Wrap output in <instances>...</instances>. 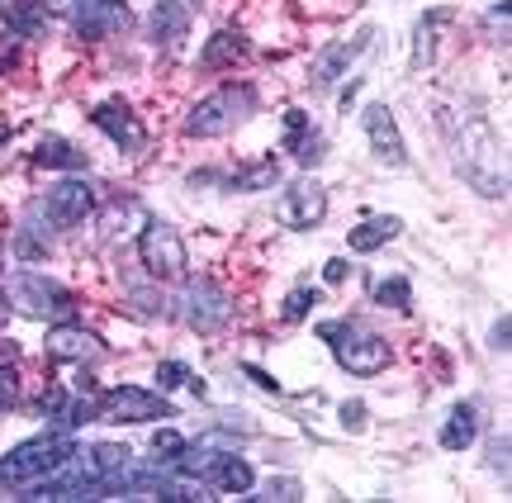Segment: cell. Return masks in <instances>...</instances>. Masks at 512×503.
<instances>
[{"label":"cell","instance_id":"cell-27","mask_svg":"<svg viewBox=\"0 0 512 503\" xmlns=\"http://www.w3.org/2000/svg\"><path fill=\"white\" fill-rule=\"evenodd\" d=\"M67 409H72V399H67V390H62V385H48V390H43V399H38V413H43V418H53L62 432H72V428H67Z\"/></svg>","mask_w":512,"mask_h":503},{"label":"cell","instance_id":"cell-13","mask_svg":"<svg viewBox=\"0 0 512 503\" xmlns=\"http://www.w3.org/2000/svg\"><path fill=\"white\" fill-rule=\"evenodd\" d=\"M361 124H366V138H370V152L380 157L384 167H408V148H403V133H399V119L389 105H366L361 110Z\"/></svg>","mask_w":512,"mask_h":503},{"label":"cell","instance_id":"cell-4","mask_svg":"<svg viewBox=\"0 0 512 503\" xmlns=\"http://www.w3.org/2000/svg\"><path fill=\"white\" fill-rule=\"evenodd\" d=\"M5 304L24 318H38V323L76 318V295L67 285H57L53 276H43V271H15L5 280Z\"/></svg>","mask_w":512,"mask_h":503},{"label":"cell","instance_id":"cell-36","mask_svg":"<svg viewBox=\"0 0 512 503\" xmlns=\"http://www.w3.org/2000/svg\"><path fill=\"white\" fill-rule=\"evenodd\" d=\"M508 337H512V323H508V314H503L494 323V333H489V347H494V352H508Z\"/></svg>","mask_w":512,"mask_h":503},{"label":"cell","instance_id":"cell-22","mask_svg":"<svg viewBox=\"0 0 512 503\" xmlns=\"http://www.w3.org/2000/svg\"><path fill=\"white\" fill-rule=\"evenodd\" d=\"M34 162H38V167H53V171H86V152L72 148L67 138L48 133V138L34 148Z\"/></svg>","mask_w":512,"mask_h":503},{"label":"cell","instance_id":"cell-26","mask_svg":"<svg viewBox=\"0 0 512 503\" xmlns=\"http://www.w3.org/2000/svg\"><path fill=\"white\" fill-rule=\"evenodd\" d=\"M375 304H380V309H394V314H408V309H413V285L403 276L380 280V285H375Z\"/></svg>","mask_w":512,"mask_h":503},{"label":"cell","instance_id":"cell-31","mask_svg":"<svg viewBox=\"0 0 512 503\" xmlns=\"http://www.w3.org/2000/svg\"><path fill=\"white\" fill-rule=\"evenodd\" d=\"M185 380H190V366H185V361H162V366H157V385H162V390H176Z\"/></svg>","mask_w":512,"mask_h":503},{"label":"cell","instance_id":"cell-18","mask_svg":"<svg viewBox=\"0 0 512 503\" xmlns=\"http://www.w3.org/2000/svg\"><path fill=\"white\" fill-rule=\"evenodd\" d=\"M285 152L299 157V167H313L323 157V133L313 129L304 110H285Z\"/></svg>","mask_w":512,"mask_h":503},{"label":"cell","instance_id":"cell-17","mask_svg":"<svg viewBox=\"0 0 512 503\" xmlns=\"http://www.w3.org/2000/svg\"><path fill=\"white\" fill-rule=\"evenodd\" d=\"M247 57H252L247 34H238V29H219V34L204 43L200 67L204 72H228V67H238V62H247Z\"/></svg>","mask_w":512,"mask_h":503},{"label":"cell","instance_id":"cell-10","mask_svg":"<svg viewBox=\"0 0 512 503\" xmlns=\"http://www.w3.org/2000/svg\"><path fill=\"white\" fill-rule=\"evenodd\" d=\"M38 205H43V214H48L53 228H76V224H86V214L95 209V190L86 186V181L67 176V181H57Z\"/></svg>","mask_w":512,"mask_h":503},{"label":"cell","instance_id":"cell-19","mask_svg":"<svg viewBox=\"0 0 512 503\" xmlns=\"http://www.w3.org/2000/svg\"><path fill=\"white\" fill-rule=\"evenodd\" d=\"M403 233V224L394 219V214H370V219H361V224L347 233L351 252H380L384 243H394Z\"/></svg>","mask_w":512,"mask_h":503},{"label":"cell","instance_id":"cell-42","mask_svg":"<svg viewBox=\"0 0 512 503\" xmlns=\"http://www.w3.org/2000/svg\"><path fill=\"white\" fill-rule=\"evenodd\" d=\"M185 5H200V0H185Z\"/></svg>","mask_w":512,"mask_h":503},{"label":"cell","instance_id":"cell-12","mask_svg":"<svg viewBox=\"0 0 512 503\" xmlns=\"http://www.w3.org/2000/svg\"><path fill=\"white\" fill-rule=\"evenodd\" d=\"M91 124L100 133H110V143L119 152H143V143H147V133H143V119L133 114V105H124V100H100L91 110Z\"/></svg>","mask_w":512,"mask_h":503},{"label":"cell","instance_id":"cell-35","mask_svg":"<svg viewBox=\"0 0 512 503\" xmlns=\"http://www.w3.org/2000/svg\"><path fill=\"white\" fill-rule=\"evenodd\" d=\"M15 62H19V34H5L0 38V72L15 67Z\"/></svg>","mask_w":512,"mask_h":503},{"label":"cell","instance_id":"cell-2","mask_svg":"<svg viewBox=\"0 0 512 503\" xmlns=\"http://www.w3.org/2000/svg\"><path fill=\"white\" fill-rule=\"evenodd\" d=\"M318 337L332 347L337 356V366L347 375H380L389 366V342L380 333H370L366 323H356V318H328V323H318Z\"/></svg>","mask_w":512,"mask_h":503},{"label":"cell","instance_id":"cell-15","mask_svg":"<svg viewBox=\"0 0 512 503\" xmlns=\"http://www.w3.org/2000/svg\"><path fill=\"white\" fill-rule=\"evenodd\" d=\"M147 34L157 48H176L185 34H190V5L185 0H157L152 5V19H147Z\"/></svg>","mask_w":512,"mask_h":503},{"label":"cell","instance_id":"cell-3","mask_svg":"<svg viewBox=\"0 0 512 503\" xmlns=\"http://www.w3.org/2000/svg\"><path fill=\"white\" fill-rule=\"evenodd\" d=\"M252 114H256V86L228 81L214 95H204L200 105H190L181 129H185V138H223V133L238 129L242 119H252Z\"/></svg>","mask_w":512,"mask_h":503},{"label":"cell","instance_id":"cell-37","mask_svg":"<svg viewBox=\"0 0 512 503\" xmlns=\"http://www.w3.org/2000/svg\"><path fill=\"white\" fill-rule=\"evenodd\" d=\"M242 371L252 375V380H256V385H261V390H266V394H280V380H271V375L261 371V366H242Z\"/></svg>","mask_w":512,"mask_h":503},{"label":"cell","instance_id":"cell-25","mask_svg":"<svg viewBox=\"0 0 512 503\" xmlns=\"http://www.w3.org/2000/svg\"><path fill=\"white\" fill-rule=\"evenodd\" d=\"M0 10L10 19V34H19V38L43 34V5H38V0H5Z\"/></svg>","mask_w":512,"mask_h":503},{"label":"cell","instance_id":"cell-28","mask_svg":"<svg viewBox=\"0 0 512 503\" xmlns=\"http://www.w3.org/2000/svg\"><path fill=\"white\" fill-rule=\"evenodd\" d=\"M242 499H280V503H294V499H304V485H299V480H290V475H280V480H266V485L256 489V494H242Z\"/></svg>","mask_w":512,"mask_h":503},{"label":"cell","instance_id":"cell-38","mask_svg":"<svg viewBox=\"0 0 512 503\" xmlns=\"http://www.w3.org/2000/svg\"><path fill=\"white\" fill-rule=\"evenodd\" d=\"M323 280H328V285H337V280H347V261H342V257H332L328 266H323Z\"/></svg>","mask_w":512,"mask_h":503},{"label":"cell","instance_id":"cell-40","mask_svg":"<svg viewBox=\"0 0 512 503\" xmlns=\"http://www.w3.org/2000/svg\"><path fill=\"white\" fill-rule=\"evenodd\" d=\"M5 356H15V347H5V337H0V361H5Z\"/></svg>","mask_w":512,"mask_h":503},{"label":"cell","instance_id":"cell-7","mask_svg":"<svg viewBox=\"0 0 512 503\" xmlns=\"http://www.w3.org/2000/svg\"><path fill=\"white\" fill-rule=\"evenodd\" d=\"M157 418H176V409L157 390L114 385L95 394V423H157Z\"/></svg>","mask_w":512,"mask_h":503},{"label":"cell","instance_id":"cell-43","mask_svg":"<svg viewBox=\"0 0 512 503\" xmlns=\"http://www.w3.org/2000/svg\"><path fill=\"white\" fill-rule=\"evenodd\" d=\"M0 266H5V252H0Z\"/></svg>","mask_w":512,"mask_h":503},{"label":"cell","instance_id":"cell-14","mask_svg":"<svg viewBox=\"0 0 512 503\" xmlns=\"http://www.w3.org/2000/svg\"><path fill=\"white\" fill-rule=\"evenodd\" d=\"M100 352H105L100 337L76 318H62V323L48 328V361H95Z\"/></svg>","mask_w":512,"mask_h":503},{"label":"cell","instance_id":"cell-32","mask_svg":"<svg viewBox=\"0 0 512 503\" xmlns=\"http://www.w3.org/2000/svg\"><path fill=\"white\" fill-rule=\"evenodd\" d=\"M15 394H19V375H15V366H5V361H0V413L15 404Z\"/></svg>","mask_w":512,"mask_h":503},{"label":"cell","instance_id":"cell-24","mask_svg":"<svg viewBox=\"0 0 512 503\" xmlns=\"http://www.w3.org/2000/svg\"><path fill=\"white\" fill-rule=\"evenodd\" d=\"M451 10H432V15L418 19V38H413V72H422L427 62H432V48H437V29L441 24H451Z\"/></svg>","mask_w":512,"mask_h":503},{"label":"cell","instance_id":"cell-23","mask_svg":"<svg viewBox=\"0 0 512 503\" xmlns=\"http://www.w3.org/2000/svg\"><path fill=\"white\" fill-rule=\"evenodd\" d=\"M275 181H280V162H275V152H266V157H256V162H247V167H238V176L228 181L233 190H275Z\"/></svg>","mask_w":512,"mask_h":503},{"label":"cell","instance_id":"cell-21","mask_svg":"<svg viewBox=\"0 0 512 503\" xmlns=\"http://www.w3.org/2000/svg\"><path fill=\"white\" fill-rule=\"evenodd\" d=\"M475 437H479V409L465 399V404H456V409L446 413V423H441V447L465 451V447H475Z\"/></svg>","mask_w":512,"mask_h":503},{"label":"cell","instance_id":"cell-16","mask_svg":"<svg viewBox=\"0 0 512 503\" xmlns=\"http://www.w3.org/2000/svg\"><path fill=\"white\" fill-rule=\"evenodd\" d=\"M204 485L219 489V494H252L256 475H252V466L242 461L238 451H219V456H214V466L204 470Z\"/></svg>","mask_w":512,"mask_h":503},{"label":"cell","instance_id":"cell-20","mask_svg":"<svg viewBox=\"0 0 512 503\" xmlns=\"http://www.w3.org/2000/svg\"><path fill=\"white\" fill-rule=\"evenodd\" d=\"M43 219V205H29L24 209V219H19V228H15V257L19 261H43L48 257V228L38 224Z\"/></svg>","mask_w":512,"mask_h":503},{"label":"cell","instance_id":"cell-41","mask_svg":"<svg viewBox=\"0 0 512 503\" xmlns=\"http://www.w3.org/2000/svg\"><path fill=\"white\" fill-rule=\"evenodd\" d=\"M0 143H10V124H0Z\"/></svg>","mask_w":512,"mask_h":503},{"label":"cell","instance_id":"cell-5","mask_svg":"<svg viewBox=\"0 0 512 503\" xmlns=\"http://www.w3.org/2000/svg\"><path fill=\"white\" fill-rule=\"evenodd\" d=\"M38 5H43V15L67 19V24H72V34L86 38V43H100V38L124 34L128 24H133L128 0H38Z\"/></svg>","mask_w":512,"mask_h":503},{"label":"cell","instance_id":"cell-1","mask_svg":"<svg viewBox=\"0 0 512 503\" xmlns=\"http://www.w3.org/2000/svg\"><path fill=\"white\" fill-rule=\"evenodd\" d=\"M76 442L72 432H38V437H29V442H19V447H10L5 456H0V489H10V494H19L24 485H34V480H48V475H57V470L67 466L76 456Z\"/></svg>","mask_w":512,"mask_h":503},{"label":"cell","instance_id":"cell-34","mask_svg":"<svg viewBox=\"0 0 512 503\" xmlns=\"http://www.w3.org/2000/svg\"><path fill=\"white\" fill-rule=\"evenodd\" d=\"M489 470H503V475H508V437H494V442H489Z\"/></svg>","mask_w":512,"mask_h":503},{"label":"cell","instance_id":"cell-9","mask_svg":"<svg viewBox=\"0 0 512 503\" xmlns=\"http://www.w3.org/2000/svg\"><path fill=\"white\" fill-rule=\"evenodd\" d=\"M366 48H370V29H361L356 38H332L328 48H318V57L309 62V86H313V91H332V86L347 76V67L366 53Z\"/></svg>","mask_w":512,"mask_h":503},{"label":"cell","instance_id":"cell-8","mask_svg":"<svg viewBox=\"0 0 512 503\" xmlns=\"http://www.w3.org/2000/svg\"><path fill=\"white\" fill-rule=\"evenodd\" d=\"M138 257H143L152 280H181L185 266H190L181 233L166 224V219H147V228L138 233Z\"/></svg>","mask_w":512,"mask_h":503},{"label":"cell","instance_id":"cell-29","mask_svg":"<svg viewBox=\"0 0 512 503\" xmlns=\"http://www.w3.org/2000/svg\"><path fill=\"white\" fill-rule=\"evenodd\" d=\"M313 304H318V290L299 285V290H290V299L280 304V318H285V323H299V318H309Z\"/></svg>","mask_w":512,"mask_h":503},{"label":"cell","instance_id":"cell-33","mask_svg":"<svg viewBox=\"0 0 512 503\" xmlns=\"http://www.w3.org/2000/svg\"><path fill=\"white\" fill-rule=\"evenodd\" d=\"M342 428L347 432L366 428V404H361V399H347V404H342Z\"/></svg>","mask_w":512,"mask_h":503},{"label":"cell","instance_id":"cell-6","mask_svg":"<svg viewBox=\"0 0 512 503\" xmlns=\"http://www.w3.org/2000/svg\"><path fill=\"white\" fill-rule=\"evenodd\" d=\"M176 314H181V323L190 333L214 337L233 323V295H228L214 276H190L181 299H176Z\"/></svg>","mask_w":512,"mask_h":503},{"label":"cell","instance_id":"cell-39","mask_svg":"<svg viewBox=\"0 0 512 503\" xmlns=\"http://www.w3.org/2000/svg\"><path fill=\"white\" fill-rule=\"evenodd\" d=\"M356 91H361V81H351L347 91H342V110H351V100H356Z\"/></svg>","mask_w":512,"mask_h":503},{"label":"cell","instance_id":"cell-30","mask_svg":"<svg viewBox=\"0 0 512 503\" xmlns=\"http://www.w3.org/2000/svg\"><path fill=\"white\" fill-rule=\"evenodd\" d=\"M152 451L162 456V466H171V461L185 451V437H181V432H171V428H157V432H152Z\"/></svg>","mask_w":512,"mask_h":503},{"label":"cell","instance_id":"cell-11","mask_svg":"<svg viewBox=\"0 0 512 503\" xmlns=\"http://www.w3.org/2000/svg\"><path fill=\"white\" fill-rule=\"evenodd\" d=\"M275 219L285 228H318L328 219V190L318 186V181H294V186L280 195Z\"/></svg>","mask_w":512,"mask_h":503}]
</instances>
